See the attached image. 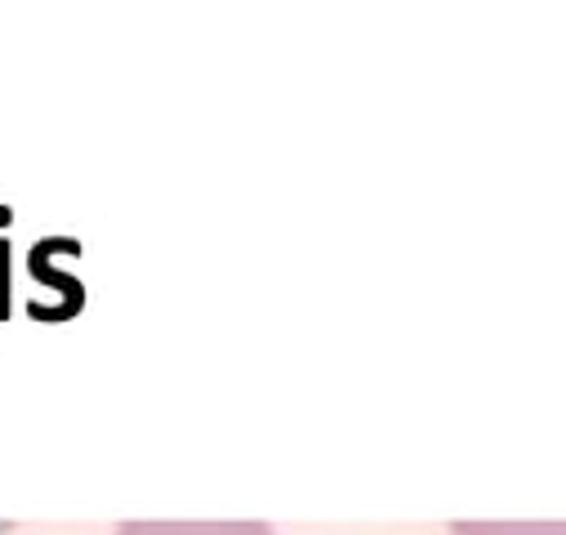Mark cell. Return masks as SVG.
I'll use <instances>...</instances> for the list:
<instances>
[{
    "label": "cell",
    "instance_id": "1",
    "mask_svg": "<svg viewBox=\"0 0 566 535\" xmlns=\"http://www.w3.org/2000/svg\"><path fill=\"white\" fill-rule=\"evenodd\" d=\"M116 535H272L268 522H120Z\"/></svg>",
    "mask_w": 566,
    "mask_h": 535
},
{
    "label": "cell",
    "instance_id": "2",
    "mask_svg": "<svg viewBox=\"0 0 566 535\" xmlns=\"http://www.w3.org/2000/svg\"><path fill=\"white\" fill-rule=\"evenodd\" d=\"M455 535H566V522H451Z\"/></svg>",
    "mask_w": 566,
    "mask_h": 535
}]
</instances>
